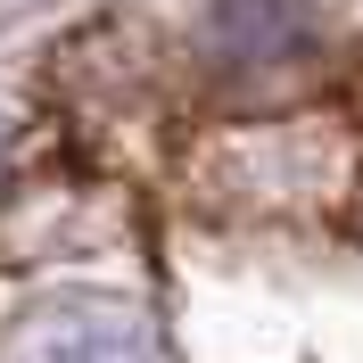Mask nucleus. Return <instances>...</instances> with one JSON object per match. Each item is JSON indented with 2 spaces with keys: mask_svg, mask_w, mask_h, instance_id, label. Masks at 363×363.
Here are the masks:
<instances>
[{
  "mask_svg": "<svg viewBox=\"0 0 363 363\" xmlns=\"http://www.w3.org/2000/svg\"><path fill=\"white\" fill-rule=\"evenodd\" d=\"M0 363H165L157 330L108 297H58L0 339Z\"/></svg>",
  "mask_w": 363,
  "mask_h": 363,
  "instance_id": "f257e3e1",
  "label": "nucleus"
}]
</instances>
